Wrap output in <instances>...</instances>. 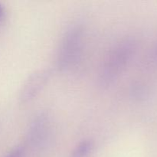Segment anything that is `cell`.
<instances>
[{"label":"cell","mask_w":157,"mask_h":157,"mask_svg":"<svg viewBox=\"0 0 157 157\" xmlns=\"http://www.w3.org/2000/svg\"><path fill=\"white\" fill-rule=\"evenodd\" d=\"M136 49V42L132 38H123L113 44L100 68L98 81L101 87H108L121 77L133 58Z\"/></svg>","instance_id":"cell-1"},{"label":"cell","mask_w":157,"mask_h":157,"mask_svg":"<svg viewBox=\"0 0 157 157\" xmlns=\"http://www.w3.org/2000/svg\"><path fill=\"white\" fill-rule=\"evenodd\" d=\"M84 29L81 25H75L65 32L61 40L56 57L57 67L67 71L78 64L83 52Z\"/></svg>","instance_id":"cell-2"},{"label":"cell","mask_w":157,"mask_h":157,"mask_svg":"<svg viewBox=\"0 0 157 157\" xmlns=\"http://www.w3.org/2000/svg\"><path fill=\"white\" fill-rule=\"evenodd\" d=\"M52 133V124L48 114L41 113L31 122L27 133V144L31 147L40 149L48 142Z\"/></svg>","instance_id":"cell-3"},{"label":"cell","mask_w":157,"mask_h":157,"mask_svg":"<svg viewBox=\"0 0 157 157\" xmlns=\"http://www.w3.org/2000/svg\"><path fill=\"white\" fill-rule=\"evenodd\" d=\"M52 76L49 68H42L34 71L23 84L19 93V101L21 104L30 103L42 91Z\"/></svg>","instance_id":"cell-4"},{"label":"cell","mask_w":157,"mask_h":157,"mask_svg":"<svg viewBox=\"0 0 157 157\" xmlns=\"http://www.w3.org/2000/svg\"><path fill=\"white\" fill-rule=\"evenodd\" d=\"M94 150V142L91 139H85L78 143L69 157H90Z\"/></svg>","instance_id":"cell-5"},{"label":"cell","mask_w":157,"mask_h":157,"mask_svg":"<svg viewBox=\"0 0 157 157\" xmlns=\"http://www.w3.org/2000/svg\"><path fill=\"white\" fill-rule=\"evenodd\" d=\"M24 149L21 147H16L8 153L5 157H23Z\"/></svg>","instance_id":"cell-6"},{"label":"cell","mask_w":157,"mask_h":157,"mask_svg":"<svg viewBox=\"0 0 157 157\" xmlns=\"http://www.w3.org/2000/svg\"><path fill=\"white\" fill-rule=\"evenodd\" d=\"M150 60L152 62L157 64V42L152 49L151 54H150Z\"/></svg>","instance_id":"cell-7"},{"label":"cell","mask_w":157,"mask_h":157,"mask_svg":"<svg viewBox=\"0 0 157 157\" xmlns=\"http://www.w3.org/2000/svg\"><path fill=\"white\" fill-rule=\"evenodd\" d=\"M3 15H4V8H3L2 5L0 3V20L2 18Z\"/></svg>","instance_id":"cell-8"}]
</instances>
